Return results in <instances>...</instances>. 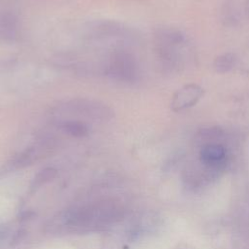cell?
Returning <instances> with one entry per match:
<instances>
[{
  "label": "cell",
  "mask_w": 249,
  "mask_h": 249,
  "mask_svg": "<svg viewBox=\"0 0 249 249\" xmlns=\"http://www.w3.org/2000/svg\"><path fill=\"white\" fill-rule=\"evenodd\" d=\"M70 112L94 120H106L112 115V111L104 104L89 99H74L57 107V111Z\"/></svg>",
  "instance_id": "7a4b0ae2"
},
{
  "label": "cell",
  "mask_w": 249,
  "mask_h": 249,
  "mask_svg": "<svg viewBox=\"0 0 249 249\" xmlns=\"http://www.w3.org/2000/svg\"><path fill=\"white\" fill-rule=\"evenodd\" d=\"M203 89L196 84H188L178 89L172 96L170 108L173 112H181L197 103L203 95Z\"/></svg>",
  "instance_id": "3957f363"
},
{
  "label": "cell",
  "mask_w": 249,
  "mask_h": 249,
  "mask_svg": "<svg viewBox=\"0 0 249 249\" xmlns=\"http://www.w3.org/2000/svg\"><path fill=\"white\" fill-rule=\"evenodd\" d=\"M235 56L232 53H224L219 55L214 61L215 71L221 74L229 72L235 64Z\"/></svg>",
  "instance_id": "52a82bcc"
},
{
  "label": "cell",
  "mask_w": 249,
  "mask_h": 249,
  "mask_svg": "<svg viewBox=\"0 0 249 249\" xmlns=\"http://www.w3.org/2000/svg\"><path fill=\"white\" fill-rule=\"evenodd\" d=\"M58 124L65 133L72 136L82 137L89 133L88 125L81 120H63L59 121Z\"/></svg>",
  "instance_id": "8992f818"
},
{
  "label": "cell",
  "mask_w": 249,
  "mask_h": 249,
  "mask_svg": "<svg viewBox=\"0 0 249 249\" xmlns=\"http://www.w3.org/2000/svg\"><path fill=\"white\" fill-rule=\"evenodd\" d=\"M19 24L18 18L11 13H0V41L14 42L18 37Z\"/></svg>",
  "instance_id": "5b68a950"
},
{
  "label": "cell",
  "mask_w": 249,
  "mask_h": 249,
  "mask_svg": "<svg viewBox=\"0 0 249 249\" xmlns=\"http://www.w3.org/2000/svg\"><path fill=\"white\" fill-rule=\"evenodd\" d=\"M244 9H245V13H246L247 17L249 18V0H245V4H244Z\"/></svg>",
  "instance_id": "ba28073f"
},
{
  "label": "cell",
  "mask_w": 249,
  "mask_h": 249,
  "mask_svg": "<svg viewBox=\"0 0 249 249\" xmlns=\"http://www.w3.org/2000/svg\"><path fill=\"white\" fill-rule=\"evenodd\" d=\"M105 73L114 80L124 83H133L139 75V67L135 57L123 49L115 50L109 56Z\"/></svg>",
  "instance_id": "6da1fadb"
},
{
  "label": "cell",
  "mask_w": 249,
  "mask_h": 249,
  "mask_svg": "<svg viewBox=\"0 0 249 249\" xmlns=\"http://www.w3.org/2000/svg\"><path fill=\"white\" fill-rule=\"evenodd\" d=\"M200 160L208 168L220 170L225 167L227 162L226 149L216 143L204 145L200 150Z\"/></svg>",
  "instance_id": "277c9868"
}]
</instances>
